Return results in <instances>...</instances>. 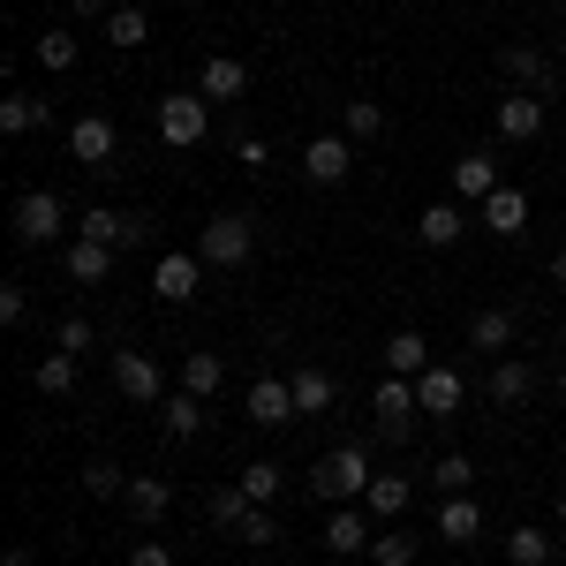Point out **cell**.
I'll return each instance as SVG.
<instances>
[{
    "mask_svg": "<svg viewBox=\"0 0 566 566\" xmlns=\"http://www.w3.org/2000/svg\"><path fill=\"white\" fill-rule=\"evenodd\" d=\"M370 483H378V469H370V453H363V446H333V453L310 469V491H317V499H333V506L370 499Z\"/></svg>",
    "mask_w": 566,
    "mask_h": 566,
    "instance_id": "obj_1",
    "label": "cell"
},
{
    "mask_svg": "<svg viewBox=\"0 0 566 566\" xmlns=\"http://www.w3.org/2000/svg\"><path fill=\"white\" fill-rule=\"evenodd\" d=\"M205 129H212V98H205V91H167V98H159V136H167L175 151H197Z\"/></svg>",
    "mask_w": 566,
    "mask_h": 566,
    "instance_id": "obj_2",
    "label": "cell"
},
{
    "mask_svg": "<svg viewBox=\"0 0 566 566\" xmlns=\"http://www.w3.org/2000/svg\"><path fill=\"white\" fill-rule=\"evenodd\" d=\"M250 250H258V227H250V212H219L205 234H197V258L219 264V272H234V264H250Z\"/></svg>",
    "mask_w": 566,
    "mask_h": 566,
    "instance_id": "obj_3",
    "label": "cell"
},
{
    "mask_svg": "<svg viewBox=\"0 0 566 566\" xmlns=\"http://www.w3.org/2000/svg\"><path fill=\"white\" fill-rule=\"evenodd\" d=\"M370 416H378V438H386V446H408L416 416H423V400H416V378H386V386L370 392Z\"/></svg>",
    "mask_w": 566,
    "mask_h": 566,
    "instance_id": "obj_4",
    "label": "cell"
},
{
    "mask_svg": "<svg viewBox=\"0 0 566 566\" xmlns=\"http://www.w3.org/2000/svg\"><path fill=\"white\" fill-rule=\"evenodd\" d=\"M61 227H69V219H61V197H53V189H23V197H15V242H23V250H45Z\"/></svg>",
    "mask_w": 566,
    "mask_h": 566,
    "instance_id": "obj_5",
    "label": "cell"
},
{
    "mask_svg": "<svg viewBox=\"0 0 566 566\" xmlns=\"http://www.w3.org/2000/svg\"><path fill=\"white\" fill-rule=\"evenodd\" d=\"M114 151H122L114 114H76V122H69V159H76V167H106Z\"/></svg>",
    "mask_w": 566,
    "mask_h": 566,
    "instance_id": "obj_6",
    "label": "cell"
},
{
    "mask_svg": "<svg viewBox=\"0 0 566 566\" xmlns=\"http://www.w3.org/2000/svg\"><path fill=\"white\" fill-rule=\"evenodd\" d=\"M499 69H506V84H514V91H536V98H552V91H559L552 53H536V45H499Z\"/></svg>",
    "mask_w": 566,
    "mask_h": 566,
    "instance_id": "obj_7",
    "label": "cell"
},
{
    "mask_svg": "<svg viewBox=\"0 0 566 566\" xmlns=\"http://www.w3.org/2000/svg\"><path fill=\"white\" fill-rule=\"evenodd\" d=\"M476 227H483V234H499V242H514V234L528 227V189L499 181V189H491V197L476 205Z\"/></svg>",
    "mask_w": 566,
    "mask_h": 566,
    "instance_id": "obj_8",
    "label": "cell"
},
{
    "mask_svg": "<svg viewBox=\"0 0 566 566\" xmlns=\"http://www.w3.org/2000/svg\"><path fill=\"white\" fill-rule=\"evenodd\" d=\"M114 386L129 392L136 408H151V400H167V378H159V363L144 348H114Z\"/></svg>",
    "mask_w": 566,
    "mask_h": 566,
    "instance_id": "obj_9",
    "label": "cell"
},
{
    "mask_svg": "<svg viewBox=\"0 0 566 566\" xmlns=\"http://www.w3.org/2000/svg\"><path fill=\"white\" fill-rule=\"evenodd\" d=\"M303 175L317 181V189H340V181L355 175L348 136H310V144H303Z\"/></svg>",
    "mask_w": 566,
    "mask_h": 566,
    "instance_id": "obj_10",
    "label": "cell"
},
{
    "mask_svg": "<svg viewBox=\"0 0 566 566\" xmlns=\"http://www.w3.org/2000/svg\"><path fill=\"white\" fill-rule=\"evenodd\" d=\"M491 129L506 136V144H528V136H544V98H536V91H506V98L491 106Z\"/></svg>",
    "mask_w": 566,
    "mask_h": 566,
    "instance_id": "obj_11",
    "label": "cell"
},
{
    "mask_svg": "<svg viewBox=\"0 0 566 566\" xmlns=\"http://www.w3.org/2000/svg\"><path fill=\"white\" fill-rule=\"evenodd\" d=\"M378 514H370V506H333V522L317 528V536H325V552H340V559H355V552H370V544H378Z\"/></svg>",
    "mask_w": 566,
    "mask_h": 566,
    "instance_id": "obj_12",
    "label": "cell"
},
{
    "mask_svg": "<svg viewBox=\"0 0 566 566\" xmlns=\"http://www.w3.org/2000/svg\"><path fill=\"white\" fill-rule=\"evenodd\" d=\"M197 280H205V258H197V250H167V258L151 264L159 303H189V295H197Z\"/></svg>",
    "mask_w": 566,
    "mask_h": 566,
    "instance_id": "obj_13",
    "label": "cell"
},
{
    "mask_svg": "<svg viewBox=\"0 0 566 566\" xmlns=\"http://www.w3.org/2000/svg\"><path fill=\"white\" fill-rule=\"evenodd\" d=\"M469 234V212H461V197H446V205H423V219H416V242L423 250H453Z\"/></svg>",
    "mask_w": 566,
    "mask_h": 566,
    "instance_id": "obj_14",
    "label": "cell"
},
{
    "mask_svg": "<svg viewBox=\"0 0 566 566\" xmlns=\"http://www.w3.org/2000/svg\"><path fill=\"white\" fill-rule=\"evenodd\" d=\"M197 91H205V98H212V106H234V98H242V91H250V69H242V61H234V53H212V61H205V69H197Z\"/></svg>",
    "mask_w": 566,
    "mask_h": 566,
    "instance_id": "obj_15",
    "label": "cell"
},
{
    "mask_svg": "<svg viewBox=\"0 0 566 566\" xmlns=\"http://www.w3.org/2000/svg\"><path fill=\"white\" fill-rule=\"evenodd\" d=\"M461 370H446V363H431V370H423V378H416V400H423V416H438V423H446V416H461Z\"/></svg>",
    "mask_w": 566,
    "mask_h": 566,
    "instance_id": "obj_16",
    "label": "cell"
},
{
    "mask_svg": "<svg viewBox=\"0 0 566 566\" xmlns=\"http://www.w3.org/2000/svg\"><path fill=\"white\" fill-rule=\"evenodd\" d=\"M76 234H84V242H106V250H129L136 234H144V219H136V212H106V205H91V212L76 219Z\"/></svg>",
    "mask_w": 566,
    "mask_h": 566,
    "instance_id": "obj_17",
    "label": "cell"
},
{
    "mask_svg": "<svg viewBox=\"0 0 566 566\" xmlns=\"http://www.w3.org/2000/svg\"><path fill=\"white\" fill-rule=\"evenodd\" d=\"M514 340H522V317H514V310H476V317H469V348H483L491 363L514 348Z\"/></svg>",
    "mask_w": 566,
    "mask_h": 566,
    "instance_id": "obj_18",
    "label": "cell"
},
{
    "mask_svg": "<svg viewBox=\"0 0 566 566\" xmlns=\"http://www.w3.org/2000/svg\"><path fill=\"white\" fill-rule=\"evenodd\" d=\"M491 189H499V159H491V151H461V159H453V197H461V205H483Z\"/></svg>",
    "mask_w": 566,
    "mask_h": 566,
    "instance_id": "obj_19",
    "label": "cell"
},
{
    "mask_svg": "<svg viewBox=\"0 0 566 566\" xmlns=\"http://www.w3.org/2000/svg\"><path fill=\"white\" fill-rule=\"evenodd\" d=\"M242 408H250V423H264V431H272V423H287V416H295V386H287V378H258Z\"/></svg>",
    "mask_w": 566,
    "mask_h": 566,
    "instance_id": "obj_20",
    "label": "cell"
},
{
    "mask_svg": "<svg viewBox=\"0 0 566 566\" xmlns=\"http://www.w3.org/2000/svg\"><path fill=\"white\" fill-rule=\"evenodd\" d=\"M122 506H129L136 522H167V506H175V483H167V476H129Z\"/></svg>",
    "mask_w": 566,
    "mask_h": 566,
    "instance_id": "obj_21",
    "label": "cell"
},
{
    "mask_svg": "<svg viewBox=\"0 0 566 566\" xmlns=\"http://www.w3.org/2000/svg\"><path fill=\"white\" fill-rule=\"evenodd\" d=\"M431 370V340L408 325V333H392L386 340V378H423Z\"/></svg>",
    "mask_w": 566,
    "mask_h": 566,
    "instance_id": "obj_22",
    "label": "cell"
},
{
    "mask_svg": "<svg viewBox=\"0 0 566 566\" xmlns=\"http://www.w3.org/2000/svg\"><path fill=\"white\" fill-rule=\"evenodd\" d=\"M483 386H491V400H499V408H514V400H528V386H536V370H528L522 355H499Z\"/></svg>",
    "mask_w": 566,
    "mask_h": 566,
    "instance_id": "obj_23",
    "label": "cell"
},
{
    "mask_svg": "<svg viewBox=\"0 0 566 566\" xmlns=\"http://www.w3.org/2000/svg\"><path fill=\"white\" fill-rule=\"evenodd\" d=\"M438 536H446V544H476V536H483V506L469 499V491L438 506Z\"/></svg>",
    "mask_w": 566,
    "mask_h": 566,
    "instance_id": "obj_24",
    "label": "cell"
},
{
    "mask_svg": "<svg viewBox=\"0 0 566 566\" xmlns=\"http://www.w3.org/2000/svg\"><path fill=\"white\" fill-rule=\"evenodd\" d=\"M287 386H295V416H325V408L340 400V386H333V370H317V363H310V370H295Z\"/></svg>",
    "mask_w": 566,
    "mask_h": 566,
    "instance_id": "obj_25",
    "label": "cell"
},
{
    "mask_svg": "<svg viewBox=\"0 0 566 566\" xmlns=\"http://www.w3.org/2000/svg\"><path fill=\"white\" fill-rule=\"evenodd\" d=\"M219 386H227V363H219L212 348H189V355H181V392H197V400H212Z\"/></svg>",
    "mask_w": 566,
    "mask_h": 566,
    "instance_id": "obj_26",
    "label": "cell"
},
{
    "mask_svg": "<svg viewBox=\"0 0 566 566\" xmlns=\"http://www.w3.org/2000/svg\"><path fill=\"white\" fill-rule=\"evenodd\" d=\"M106 272H114V250H106V242H84V234H76V242H69V280H76V287H98Z\"/></svg>",
    "mask_w": 566,
    "mask_h": 566,
    "instance_id": "obj_27",
    "label": "cell"
},
{
    "mask_svg": "<svg viewBox=\"0 0 566 566\" xmlns=\"http://www.w3.org/2000/svg\"><path fill=\"white\" fill-rule=\"evenodd\" d=\"M363 506H370L378 522H400V514H408V476H400V469H378V483H370Z\"/></svg>",
    "mask_w": 566,
    "mask_h": 566,
    "instance_id": "obj_28",
    "label": "cell"
},
{
    "mask_svg": "<svg viewBox=\"0 0 566 566\" xmlns=\"http://www.w3.org/2000/svg\"><path fill=\"white\" fill-rule=\"evenodd\" d=\"M31 386H39L45 400H61V392H76V355L45 348V355H39V370H31Z\"/></svg>",
    "mask_w": 566,
    "mask_h": 566,
    "instance_id": "obj_29",
    "label": "cell"
},
{
    "mask_svg": "<svg viewBox=\"0 0 566 566\" xmlns=\"http://www.w3.org/2000/svg\"><path fill=\"white\" fill-rule=\"evenodd\" d=\"M0 129H8V136L45 129V98H31V91H8V98H0Z\"/></svg>",
    "mask_w": 566,
    "mask_h": 566,
    "instance_id": "obj_30",
    "label": "cell"
},
{
    "mask_svg": "<svg viewBox=\"0 0 566 566\" xmlns=\"http://www.w3.org/2000/svg\"><path fill=\"white\" fill-rule=\"evenodd\" d=\"M144 39H151V15H144V8H114V15H106V45H114V53H136Z\"/></svg>",
    "mask_w": 566,
    "mask_h": 566,
    "instance_id": "obj_31",
    "label": "cell"
},
{
    "mask_svg": "<svg viewBox=\"0 0 566 566\" xmlns=\"http://www.w3.org/2000/svg\"><path fill=\"white\" fill-rule=\"evenodd\" d=\"M205 431V400L197 392H167V438H197Z\"/></svg>",
    "mask_w": 566,
    "mask_h": 566,
    "instance_id": "obj_32",
    "label": "cell"
},
{
    "mask_svg": "<svg viewBox=\"0 0 566 566\" xmlns=\"http://www.w3.org/2000/svg\"><path fill=\"white\" fill-rule=\"evenodd\" d=\"M250 506H258V499H250L242 483H219V491H212V522L219 528H242V522H250Z\"/></svg>",
    "mask_w": 566,
    "mask_h": 566,
    "instance_id": "obj_33",
    "label": "cell"
},
{
    "mask_svg": "<svg viewBox=\"0 0 566 566\" xmlns=\"http://www.w3.org/2000/svg\"><path fill=\"white\" fill-rule=\"evenodd\" d=\"M431 483H438V491H446V499H461V491L476 483V461H469V453H438Z\"/></svg>",
    "mask_w": 566,
    "mask_h": 566,
    "instance_id": "obj_34",
    "label": "cell"
},
{
    "mask_svg": "<svg viewBox=\"0 0 566 566\" xmlns=\"http://www.w3.org/2000/svg\"><path fill=\"white\" fill-rule=\"evenodd\" d=\"M506 559L514 566H552V536H544V528H514V536H506Z\"/></svg>",
    "mask_w": 566,
    "mask_h": 566,
    "instance_id": "obj_35",
    "label": "cell"
},
{
    "mask_svg": "<svg viewBox=\"0 0 566 566\" xmlns=\"http://www.w3.org/2000/svg\"><path fill=\"white\" fill-rule=\"evenodd\" d=\"M31 53H39L45 69L61 76V69H76V31H39V45H31Z\"/></svg>",
    "mask_w": 566,
    "mask_h": 566,
    "instance_id": "obj_36",
    "label": "cell"
},
{
    "mask_svg": "<svg viewBox=\"0 0 566 566\" xmlns=\"http://www.w3.org/2000/svg\"><path fill=\"white\" fill-rule=\"evenodd\" d=\"M370 559H378V566H416V536H408V528H378Z\"/></svg>",
    "mask_w": 566,
    "mask_h": 566,
    "instance_id": "obj_37",
    "label": "cell"
},
{
    "mask_svg": "<svg viewBox=\"0 0 566 566\" xmlns=\"http://www.w3.org/2000/svg\"><path fill=\"white\" fill-rule=\"evenodd\" d=\"M91 340H98V333H91V317H61V325H53V348L76 355V363L91 355Z\"/></svg>",
    "mask_w": 566,
    "mask_h": 566,
    "instance_id": "obj_38",
    "label": "cell"
},
{
    "mask_svg": "<svg viewBox=\"0 0 566 566\" xmlns=\"http://www.w3.org/2000/svg\"><path fill=\"white\" fill-rule=\"evenodd\" d=\"M348 136H355V144L386 136V106H370V98H348Z\"/></svg>",
    "mask_w": 566,
    "mask_h": 566,
    "instance_id": "obj_39",
    "label": "cell"
},
{
    "mask_svg": "<svg viewBox=\"0 0 566 566\" xmlns=\"http://www.w3.org/2000/svg\"><path fill=\"white\" fill-rule=\"evenodd\" d=\"M242 491H250L258 506H272V499H280V461H250V469H242Z\"/></svg>",
    "mask_w": 566,
    "mask_h": 566,
    "instance_id": "obj_40",
    "label": "cell"
},
{
    "mask_svg": "<svg viewBox=\"0 0 566 566\" xmlns=\"http://www.w3.org/2000/svg\"><path fill=\"white\" fill-rule=\"evenodd\" d=\"M84 491H91V499H122V491H129V476H122L114 461H91V469H84Z\"/></svg>",
    "mask_w": 566,
    "mask_h": 566,
    "instance_id": "obj_41",
    "label": "cell"
},
{
    "mask_svg": "<svg viewBox=\"0 0 566 566\" xmlns=\"http://www.w3.org/2000/svg\"><path fill=\"white\" fill-rule=\"evenodd\" d=\"M31 317V295H23V280H8L0 287V325H23Z\"/></svg>",
    "mask_w": 566,
    "mask_h": 566,
    "instance_id": "obj_42",
    "label": "cell"
},
{
    "mask_svg": "<svg viewBox=\"0 0 566 566\" xmlns=\"http://www.w3.org/2000/svg\"><path fill=\"white\" fill-rule=\"evenodd\" d=\"M234 536H242V544H272V536H280V522H272L264 506H250V522L234 528Z\"/></svg>",
    "mask_w": 566,
    "mask_h": 566,
    "instance_id": "obj_43",
    "label": "cell"
},
{
    "mask_svg": "<svg viewBox=\"0 0 566 566\" xmlns=\"http://www.w3.org/2000/svg\"><path fill=\"white\" fill-rule=\"evenodd\" d=\"M129 566H175V552H167L159 536H144V544H136V552H129Z\"/></svg>",
    "mask_w": 566,
    "mask_h": 566,
    "instance_id": "obj_44",
    "label": "cell"
},
{
    "mask_svg": "<svg viewBox=\"0 0 566 566\" xmlns=\"http://www.w3.org/2000/svg\"><path fill=\"white\" fill-rule=\"evenodd\" d=\"M234 159H242V167H250V175H258L264 159H272V144H264V136H242V144H234Z\"/></svg>",
    "mask_w": 566,
    "mask_h": 566,
    "instance_id": "obj_45",
    "label": "cell"
},
{
    "mask_svg": "<svg viewBox=\"0 0 566 566\" xmlns=\"http://www.w3.org/2000/svg\"><path fill=\"white\" fill-rule=\"evenodd\" d=\"M69 8H76V15H84V23H106V15H114V8H106V0H69Z\"/></svg>",
    "mask_w": 566,
    "mask_h": 566,
    "instance_id": "obj_46",
    "label": "cell"
},
{
    "mask_svg": "<svg viewBox=\"0 0 566 566\" xmlns=\"http://www.w3.org/2000/svg\"><path fill=\"white\" fill-rule=\"evenodd\" d=\"M552 280H559V287H566V250H559V258H552Z\"/></svg>",
    "mask_w": 566,
    "mask_h": 566,
    "instance_id": "obj_47",
    "label": "cell"
},
{
    "mask_svg": "<svg viewBox=\"0 0 566 566\" xmlns=\"http://www.w3.org/2000/svg\"><path fill=\"white\" fill-rule=\"evenodd\" d=\"M559 528H566V491H559Z\"/></svg>",
    "mask_w": 566,
    "mask_h": 566,
    "instance_id": "obj_48",
    "label": "cell"
},
{
    "mask_svg": "<svg viewBox=\"0 0 566 566\" xmlns=\"http://www.w3.org/2000/svg\"><path fill=\"white\" fill-rule=\"evenodd\" d=\"M559 61H566V31H559Z\"/></svg>",
    "mask_w": 566,
    "mask_h": 566,
    "instance_id": "obj_49",
    "label": "cell"
},
{
    "mask_svg": "<svg viewBox=\"0 0 566 566\" xmlns=\"http://www.w3.org/2000/svg\"><path fill=\"white\" fill-rule=\"evenodd\" d=\"M559 400H566V378H559Z\"/></svg>",
    "mask_w": 566,
    "mask_h": 566,
    "instance_id": "obj_50",
    "label": "cell"
},
{
    "mask_svg": "<svg viewBox=\"0 0 566 566\" xmlns=\"http://www.w3.org/2000/svg\"><path fill=\"white\" fill-rule=\"evenodd\" d=\"M287 566H295V559H287Z\"/></svg>",
    "mask_w": 566,
    "mask_h": 566,
    "instance_id": "obj_51",
    "label": "cell"
}]
</instances>
